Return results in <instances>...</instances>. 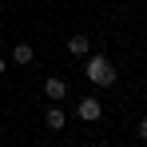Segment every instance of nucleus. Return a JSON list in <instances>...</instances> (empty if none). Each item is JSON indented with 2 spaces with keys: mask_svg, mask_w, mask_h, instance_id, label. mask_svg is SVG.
<instances>
[{
  "mask_svg": "<svg viewBox=\"0 0 147 147\" xmlns=\"http://www.w3.org/2000/svg\"><path fill=\"white\" fill-rule=\"evenodd\" d=\"M68 52H72V56H88V52H92V40H88L84 32H76L72 40H68Z\"/></svg>",
  "mask_w": 147,
  "mask_h": 147,
  "instance_id": "4",
  "label": "nucleus"
},
{
  "mask_svg": "<svg viewBox=\"0 0 147 147\" xmlns=\"http://www.w3.org/2000/svg\"><path fill=\"white\" fill-rule=\"evenodd\" d=\"M139 139H143V143H147V119L139 123Z\"/></svg>",
  "mask_w": 147,
  "mask_h": 147,
  "instance_id": "7",
  "label": "nucleus"
},
{
  "mask_svg": "<svg viewBox=\"0 0 147 147\" xmlns=\"http://www.w3.org/2000/svg\"><path fill=\"white\" fill-rule=\"evenodd\" d=\"M32 56H36L32 44H16V48H12V60H16V64H32Z\"/></svg>",
  "mask_w": 147,
  "mask_h": 147,
  "instance_id": "5",
  "label": "nucleus"
},
{
  "mask_svg": "<svg viewBox=\"0 0 147 147\" xmlns=\"http://www.w3.org/2000/svg\"><path fill=\"white\" fill-rule=\"evenodd\" d=\"M64 123H68V115H64V111H60V107L52 103V107H48V127H52V131H60Z\"/></svg>",
  "mask_w": 147,
  "mask_h": 147,
  "instance_id": "6",
  "label": "nucleus"
},
{
  "mask_svg": "<svg viewBox=\"0 0 147 147\" xmlns=\"http://www.w3.org/2000/svg\"><path fill=\"white\" fill-rule=\"evenodd\" d=\"M4 68H8V64H4V56H0V76H4Z\"/></svg>",
  "mask_w": 147,
  "mask_h": 147,
  "instance_id": "8",
  "label": "nucleus"
},
{
  "mask_svg": "<svg viewBox=\"0 0 147 147\" xmlns=\"http://www.w3.org/2000/svg\"><path fill=\"white\" fill-rule=\"evenodd\" d=\"M76 115H80L84 123H96L99 115H103V103H99L96 96H84V99H80V107H76Z\"/></svg>",
  "mask_w": 147,
  "mask_h": 147,
  "instance_id": "2",
  "label": "nucleus"
},
{
  "mask_svg": "<svg viewBox=\"0 0 147 147\" xmlns=\"http://www.w3.org/2000/svg\"><path fill=\"white\" fill-rule=\"evenodd\" d=\"M44 96H48L52 103H60V99L68 96V80H64V76H48V80H44Z\"/></svg>",
  "mask_w": 147,
  "mask_h": 147,
  "instance_id": "3",
  "label": "nucleus"
},
{
  "mask_svg": "<svg viewBox=\"0 0 147 147\" xmlns=\"http://www.w3.org/2000/svg\"><path fill=\"white\" fill-rule=\"evenodd\" d=\"M84 76H88L96 88H111V84H115V64H111L107 56H88V64H84Z\"/></svg>",
  "mask_w": 147,
  "mask_h": 147,
  "instance_id": "1",
  "label": "nucleus"
}]
</instances>
